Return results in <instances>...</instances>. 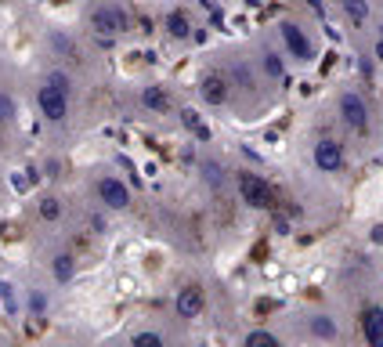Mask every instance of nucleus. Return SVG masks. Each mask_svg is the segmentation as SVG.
<instances>
[{
  "label": "nucleus",
  "instance_id": "1",
  "mask_svg": "<svg viewBox=\"0 0 383 347\" xmlns=\"http://www.w3.org/2000/svg\"><path fill=\"white\" fill-rule=\"evenodd\" d=\"M36 101H40V112L47 116L51 124H62L66 116H69V80L62 73H51L47 84L40 87Z\"/></svg>",
  "mask_w": 383,
  "mask_h": 347
},
{
  "label": "nucleus",
  "instance_id": "2",
  "mask_svg": "<svg viewBox=\"0 0 383 347\" xmlns=\"http://www.w3.org/2000/svg\"><path fill=\"white\" fill-rule=\"evenodd\" d=\"M239 196L253 206V210H271V206H279V199H275V188H271L260 174H239Z\"/></svg>",
  "mask_w": 383,
  "mask_h": 347
},
{
  "label": "nucleus",
  "instance_id": "3",
  "mask_svg": "<svg viewBox=\"0 0 383 347\" xmlns=\"http://www.w3.org/2000/svg\"><path fill=\"white\" fill-rule=\"evenodd\" d=\"M91 29L98 36H120V33H127V15L116 4H98L91 11Z\"/></svg>",
  "mask_w": 383,
  "mask_h": 347
},
{
  "label": "nucleus",
  "instance_id": "4",
  "mask_svg": "<svg viewBox=\"0 0 383 347\" xmlns=\"http://www.w3.org/2000/svg\"><path fill=\"white\" fill-rule=\"evenodd\" d=\"M340 116H344V124L351 131H358V134L369 131V109H365V101L358 94H344L340 98Z\"/></svg>",
  "mask_w": 383,
  "mask_h": 347
},
{
  "label": "nucleus",
  "instance_id": "5",
  "mask_svg": "<svg viewBox=\"0 0 383 347\" xmlns=\"http://www.w3.org/2000/svg\"><path fill=\"white\" fill-rule=\"evenodd\" d=\"M98 196H101V203H105L108 210H127V206H131V192H127V185L116 181V178H101V181H98Z\"/></svg>",
  "mask_w": 383,
  "mask_h": 347
},
{
  "label": "nucleus",
  "instance_id": "6",
  "mask_svg": "<svg viewBox=\"0 0 383 347\" xmlns=\"http://www.w3.org/2000/svg\"><path fill=\"white\" fill-rule=\"evenodd\" d=\"M199 94H203V101L206 105H217V109H221L225 101H228V80L221 76V73H206L203 80H199Z\"/></svg>",
  "mask_w": 383,
  "mask_h": 347
},
{
  "label": "nucleus",
  "instance_id": "7",
  "mask_svg": "<svg viewBox=\"0 0 383 347\" xmlns=\"http://www.w3.org/2000/svg\"><path fill=\"white\" fill-rule=\"evenodd\" d=\"M315 163H318L322 170L337 174V170L344 166V149H340V141H333V138H322V141L315 145Z\"/></svg>",
  "mask_w": 383,
  "mask_h": 347
},
{
  "label": "nucleus",
  "instance_id": "8",
  "mask_svg": "<svg viewBox=\"0 0 383 347\" xmlns=\"http://www.w3.org/2000/svg\"><path fill=\"white\" fill-rule=\"evenodd\" d=\"M362 333L369 347H383V308H369L362 315Z\"/></svg>",
  "mask_w": 383,
  "mask_h": 347
},
{
  "label": "nucleus",
  "instance_id": "9",
  "mask_svg": "<svg viewBox=\"0 0 383 347\" xmlns=\"http://www.w3.org/2000/svg\"><path fill=\"white\" fill-rule=\"evenodd\" d=\"M203 311V289L199 286H185L178 293V315L181 318H195Z\"/></svg>",
  "mask_w": 383,
  "mask_h": 347
},
{
  "label": "nucleus",
  "instance_id": "10",
  "mask_svg": "<svg viewBox=\"0 0 383 347\" xmlns=\"http://www.w3.org/2000/svg\"><path fill=\"white\" fill-rule=\"evenodd\" d=\"M282 40H286V47L293 51V58H311V44H307V36H304V29L300 26H293V22H286L282 26Z\"/></svg>",
  "mask_w": 383,
  "mask_h": 347
},
{
  "label": "nucleus",
  "instance_id": "11",
  "mask_svg": "<svg viewBox=\"0 0 383 347\" xmlns=\"http://www.w3.org/2000/svg\"><path fill=\"white\" fill-rule=\"evenodd\" d=\"M163 29H167L174 40H188V36H192V22H188L185 11H170L167 22H163Z\"/></svg>",
  "mask_w": 383,
  "mask_h": 347
},
{
  "label": "nucleus",
  "instance_id": "12",
  "mask_svg": "<svg viewBox=\"0 0 383 347\" xmlns=\"http://www.w3.org/2000/svg\"><path fill=\"white\" fill-rule=\"evenodd\" d=\"M141 101H145L152 112H167V109H170V94L163 91V87H145V91H141Z\"/></svg>",
  "mask_w": 383,
  "mask_h": 347
},
{
  "label": "nucleus",
  "instance_id": "13",
  "mask_svg": "<svg viewBox=\"0 0 383 347\" xmlns=\"http://www.w3.org/2000/svg\"><path fill=\"white\" fill-rule=\"evenodd\" d=\"M311 333H315L318 340H337V322L325 318V315H315V318H311Z\"/></svg>",
  "mask_w": 383,
  "mask_h": 347
},
{
  "label": "nucleus",
  "instance_id": "14",
  "mask_svg": "<svg viewBox=\"0 0 383 347\" xmlns=\"http://www.w3.org/2000/svg\"><path fill=\"white\" fill-rule=\"evenodd\" d=\"M51 268H54V278H58V282H69V278H73V271H76V261H73L69 253H58Z\"/></svg>",
  "mask_w": 383,
  "mask_h": 347
},
{
  "label": "nucleus",
  "instance_id": "15",
  "mask_svg": "<svg viewBox=\"0 0 383 347\" xmlns=\"http://www.w3.org/2000/svg\"><path fill=\"white\" fill-rule=\"evenodd\" d=\"M246 347H282V343H279V336H275V333H267V329H253V333L246 336Z\"/></svg>",
  "mask_w": 383,
  "mask_h": 347
},
{
  "label": "nucleus",
  "instance_id": "16",
  "mask_svg": "<svg viewBox=\"0 0 383 347\" xmlns=\"http://www.w3.org/2000/svg\"><path fill=\"white\" fill-rule=\"evenodd\" d=\"M181 120H185V127H188V131H195V134H199V138H203V141H206V138H210V131H206V127H203V124H199V116H195V112H192V109H185V112H181Z\"/></svg>",
  "mask_w": 383,
  "mask_h": 347
},
{
  "label": "nucleus",
  "instance_id": "17",
  "mask_svg": "<svg viewBox=\"0 0 383 347\" xmlns=\"http://www.w3.org/2000/svg\"><path fill=\"white\" fill-rule=\"evenodd\" d=\"M344 8H347V15H351V22H358V26H362V22L369 19V8L362 4V0H344Z\"/></svg>",
  "mask_w": 383,
  "mask_h": 347
},
{
  "label": "nucleus",
  "instance_id": "18",
  "mask_svg": "<svg viewBox=\"0 0 383 347\" xmlns=\"http://www.w3.org/2000/svg\"><path fill=\"white\" fill-rule=\"evenodd\" d=\"M40 217H44V221H58V217H62V203H58V199H44V203H40Z\"/></svg>",
  "mask_w": 383,
  "mask_h": 347
},
{
  "label": "nucleus",
  "instance_id": "19",
  "mask_svg": "<svg viewBox=\"0 0 383 347\" xmlns=\"http://www.w3.org/2000/svg\"><path fill=\"white\" fill-rule=\"evenodd\" d=\"M131 347H167V343H163V336H159V333H138Z\"/></svg>",
  "mask_w": 383,
  "mask_h": 347
},
{
  "label": "nucleus",
  "instance_id": "20",
  "mask_svg": "<svg viewBox=\"0 0 383 347\" xmlns=\"http://www.w3.org/2000/svg\"><path fill=\"white\" fill-rule=\"evenodd\" d=\"M264 69L275 76V80L282 76V62H279V54H275V51H267V54H264Z\"/></svg>",
  "mask_w": 383,
  "mask_h": 347
},
{
  "label": "nucleus",
  "instance_id": "21",
  "mask_svg": "<svg viewBox=\"0 0 383 347\" xmlns=\"http://www.w3.org/2000/svg\"><path fill=\"white\" fill-rule=\"evenodd\" d=\"M11 116H15V101L8 94H0V124H8Z\"/></svg>",
  "mask_w": 383,
  "mask_h": 347
},
{
  "label": "nucleus",
  "instance_id": "22",
  "mask_svg": "<svg viewBox=\"0 0 383 347\" xmlns=\"http://www.w3.org/2000/svg\"><path fill=\"white\" fill-rule=\"evenodd\" d=\"M203 170H206V178H210L213 185H217V181H221V178H225V174H221V170H217V163H206Z\"/></svg>",
  "mask_w": 383,
  "mask_h": 347
}]
</instances>
